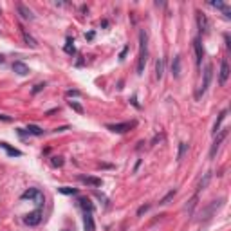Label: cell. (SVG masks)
Here are the masks:
<instances>
[{"label":"cell","instance_id":"obj_7","mask_svg":"<svg viewBox=\"0 0 231 231\" xmlns=\"http://www.w3.org/2000/svg\"><path fill=\"white\" fill-rule=\"evenodd\" d=\"M229 63H228V60L226 58H222V62H220V72H218V83L220 85H226L228 83V78H229Z\"/></svg>","mask_w":231,"mask_h":231},{"label":"cell","instance_id":"obj_10","mask_svg":"<svg viewBox=\"0 0 231 231\" xmlns=\"http://www.w3.org/2000/svg\"><path fill=\"white\" fill-rule=\"evenodd\" d=\"M80 181H82L83 184H87V186H94V188H98V186H101L103 184V181L99 179V177H90V175H80L78 177Z\"/></svg>","mask_w":231,"mask_h":231},{"label":"cell","instance_id":"obj_33","mask_svg":"<svg viewBox=\"0 0 231 231\" xmlns=\"http://www.w3.org/2000/svg\"><path fill=\"white\" fill-rule=\"evenodd\" d=\"M43 89H45V83H36L34 89H33V94H38L40 90H43Z\"/></svg>","mask_w":231,"mask_h":231},{"label":"cell","instance_id":"obj_40","mask_svg":"<svg viewBox=\"0 0 231 231\" xmlns=\"http://www.w3.org/2000/svg\"><path fill=\"white\" fill-rule=\"evenodd\" d=\"M54 112H58V109H53V110H49V112H45V116H53Z\"/></svg>","mask_w":231,"mask_h":231},{"label":"cell","instance_id":"obj_2","mask_svg":"<svg viewBox=\"0 0 231 231\" xmlns=\"http://www.w3.org/2000/svg\"><path fill=\"white\" fill-rule=\"evenodd\" d=\"M224 201L226 199H218V201H213V202L209 204V206H206L202 211H201V217H199V222H206V220H209V218L213 217L215 213H217L218 209L224 206Z\"/></svg>","mask_w":231,"mask_h":231},{"label":"cell","instance_id":"obj_4","mask_svg":"<svg viewBox=\"0 0 231 231\" xmlns=\"http://www.w3.org/2000/svg\"><path fill=\"white\" fill-rule=\"evenodd\" d=\"M137 123L136 121H125V123H112V125H107V130L114 132V134H126L128 130H132Z\"/></svg>","mask_w":231,"mask_h":231},{"label":"cell","instance_id":"obj_25","mask_svg":"<svg viewBox=\"0 0 231 231\" xmlns=\"http://www.w3.org/2000/svg\"><path fill=\"white\" fill-rule=\"evenodd\" d=\"M197 201H199V193H195V195L191 197V201H190V202H188V204H186V208H184L188 215H191V213H193V208L197 206Z\"/></svg>","mask_w":231,"mask_h":231},{"label":"cell","instance_id":"obj_15","mask_svg":"<svg viewBox=\"0 0 231 231\" xmlns=\"http://www.w3.org/2000/svg\"><path fill=\"white\" fill-rule=\"evenodd\" d=\"M20 33H22V36H24V42L27 43V45L31 47V49H36V47H38V42L34 40V38H33V36L29 34L27 31L24 29V26H20Z\"/></svg>","mask_w":231,"mask_h":231},{"label":"cell","instance_id":"obj_42","mask_svg":"<svg viewBox=\"0 0 231 231\" xmlns=\"http://www.w3.org/2000/svg\"><path fill=\"white\" fill-rule=\"evenodd\" d=\"M4 62H6V58H4V56L0 54V63H4Z\"/></svg>","mask_w":231,"mask_h":231},{"label":"cell","instance_id":"obj_36","mask_svg":"<svg viewBox=\"0 0 231 231\" xmlns=\"http://www.w3.org/2000/svg\"><path fill=\"white\" fill-rule=\"evenodd\" d=\"M94 36H96V33H94V31H89V33H85V38H87L89 42H92V40H94Z\"/></svg>","mask_w":231,"mask_h":231},{"label":"cell","instance_id":"obj_37","mask_svg":"<svg viewBox=\"0 0 231 231\" xmlns=\"http://www.w3.org/2000/svg\"><path fill=\"white\" fill-rule=\"evenodd\" d=\"M0 121L9 123V121H13V117H11V116H6V114H0Z\"/></svg>","mask_w":231,"mask_h":231},{"label":"cell","instance_id":"obj_14","mask_svg":"<svg viewBox=\"0 0 231 231\" xmlns=\"http://www.w3.org/2000/svg\"><path fill=\"white\" fill-rule=\"evenodd\" d=\"M78 206L83 209V213H87V211L92 213V211H94V204L90 202L87 197H80V199H78Z\"/></svg>","mask_w":231,"mask_h":231},{"label":"cell","instance_id":"obj_23","mask_svg":"<svg viewBox=\"0 0 231 231\" xmlns=\"http://www.w3.org/2000/svg\"><path fill=\"white\" fill-rule=\"evenodd\" d=\"M63 51H65V53H67V54H76V47H74V40H72V38H70V36H69L67 40H65V45H63Z\"/></svg>","mask_w":231,"mask_h":231},{"label":"cell","instance_id":"obj_27","mask_svg":"<svg viewBox=\"0 0 231 231\" xmlns=\"http://www.w3.org/2000/svg\"><path fill=\"white\" fill-rule=\"evenodd\" d=\"M188 152V143H179V152H177V161H182L184 153Z\"/></svg>","mask_w":231,"mask_h":231},{"label":"cell","instance_id":"obj_17","mask_svg":"<svg viewBox=\"0 0 231 231\" xmlns=\"http://www.w3.org/2000/svg\"><path fill=\"white\" fill-rule=\"evenodd\" d=\"M0 148L6 150L9 157H22V152H20V150H16V148H13V146H11V145H7L6 141H0Z\"/></svg>","mask_w":231,"mask_h":231},{"label":"cell","instance_id":"obj_5","mask_svg":"<svg viewBox=\"0 0 231 231\" xmlns=\"http://www.w3.org/2000/svg\"><path fill=\"white\" fill-rule=\"evenodd\" d=\"M211 76H213V65H211V63H208L206 69H204L202 85H201V87H199V90H197V98H201L202 94H206V90H208V87H209V83H211Z\"/></svg>","mask_w":231,"mask_h":231},{"label":"cell","instance_id":"obj_20","mask_svg":"<svg viewBox=\"0 0 231 231\" xmlns=\"http://www.w3.org/2000/svg\"><path fill=\"white\" fill-rule=\"evenodd\" d=\"M163 76H164V60L159 58L157 63H155V78H157V80H163Z\"/></svg>","mask_w":231,"mask_h":231},{"label":"cell","instance_id":"obj_30","mask_svg":"<svg viewBox=\"0 0 231 231\" xmlns=\"http://www.w3.org/2000/svg\"><path fill=\"white\" fill-rule=\"evenodd\" d=\"M69 107L74 110V112H78V114H83L85 110H83V107L80 105V103H76V101H69Z\"/></svg>","mask_w":231,"mask_h":231},{"label":"cell","instance_id":"obj_16","mask_svg":"<svg viewBox=\"0 0 231 231\" xmlns=\"http://www.w3.org/2000/svg\"><path fill=\"white\" fill-rule=\"evenodd\" d=\"M211 175H213V172H206V173L201 177V181H199V184H197V193H201L204 188H208V184H209V181H211Z\"/></svg>","mask_w":231,"mask_h":231},{"label":"cell","instance_id":"obj_1","mask_svg":"<svg viewBox=\"0 0 231 231\" xmlns=\"http://www.w3.org/2000/svg\"><path fill=\"white\" fill-rule=\"evenodd\" d=\"M148 62V34L145 29L139 31V58H137V74L143 76Z\"/></svg>","mask_w":231,"mask_h":231},{"label":"cell","instance_id":"obj_18","mask_svg":"<svg viewBox=\"0 0 231 231\" xmlns=\"http://www.w3.org/2000/svg\"><path fill=\"white\" fill-rule=\"evenodd\" d=\"M13 70L18 74V76H27L29 74V67L24 63V62H14L13 63Z\"/></svg>","mask_w":231,"mask_h":231},{"label":"cell","instance_id":"obj_19","mask_svg":"<svg viewBox=\"0 0 231 231\" xmlns=\"http://www.w3.org/2000/svg\"><path fill=\"white\" fill-rule=\"evenodd\" d=\"M38 193H40L38 188H29V190H26L22 195H20V199H22V201H27V199L29 201H34V197H36Z\"/></svg>","mask_w":231,"mask_h":231},{"label":"cell","instance_id":"obj_11","mask_svg":"<svg viewBox=\"0 0 231 231\" xmlns=\"http://www.w3.org/2000/svg\"><path fill=\"white\" fill-rule=\"evenodd\" d=\"M193 51H195V60H197V65L202 63V58H204V51H202V43H201V38H195L193 40Z\"/></svg>","mask_w":231,"mask_h":231},{"label":"cell","instance_id":"obj_32","mask_svg":"<svg viewBox=\"0 0 231 231\" xmlns=\"http://www.w3.org/2000/svg\"><path fill=\"white\" fill-rule=\"evenodd\" d=\"M80 94H82V92H80V90H76V89H70V90H67V92H65V96H67V98H78Z\"/></svg>","mask_w":231,"mask_h":231},{"label":"cell","instance_id":"obj_9","mask_svg":"<svg viewBox=\"0 0 231 231\" xmlns=\"http://www.w3.org/2000/svg\"><path fill=\"white\" fill-rule=\"evenodd\" d=\"M16 11H18V14H20L24 20H34V14H33V11L29 9L26 4H22V2H18V4H16Z\"/></svg>","mask_w":231,"mask_h":231},{"label":"cell","instance_id":"obj_21","mask_svg":"<svg viewBox=\"0 0 231 231\" xmlns=\"http://www.w3.org/2000/svg\"><path fill=\"white\" fill-rule=\"evenodd\" d=\"M26 130H27L29 136H43V128H40L38 125H33V123H29Z\"/></svg>","mask_w":231,"mask_h":231},{"label":"cell","instance_id":"obj_28","mask_svg":"<svg viewBox=\"0 0 231 231\" xmlns=\"http://www.w3.org/2000/svg\"><path fill=\"white\" fill-rule=\"evenodd\" d=\"M58 191L63 193V195H78L76 188H69V186H62V188H58Z\"/></svg>","mask_w":231,"mask_h":231},{"label":"cell","instance_id":"obj_26","mask_svg":"<svg viewBox=\"0 0 231 231\" xmlns=\"http://www.w3.org/2000/svg\"><path fill=\"white\" fill-rule=\"evenodd\" d=\"M49 163H51V166H53V168H62L65 161H63V157H60V155H54V157H51V159H49Z\"/></svg>","mask_w":231,"mask_h":231},{"label":"cell","instance_id":"obj_12","mask_svg":"<svg viewBox=\"0 0 231 231\" xmlns=\"http://www.w3.org/2000/svg\"><path fill=\"white\" fill-rule=\"evenodd\" d=\"M181 63H182V58L181 54H175L173 56V60H172V74H173V78H181Z\"/></svg>","mask_w":231,"mask_h":231},{"label":"cell","instance_id":"obj_6","mask_svg":"<svg viewBox=\"0 0 231 231\" xmlns=\"http://www.w3.org/2000/svg\"><path fill=\"white\" fill-rule=\"evenodd\" d=\"M42 220H43V211H42L40 208H36L34 211H31V213H27V215L24 217V224H27V226H31V228H34V226L42 224Z\"/></svg>","mask_w":231,"mask_h":231},{"label":"cell","instance_id":"obj_34","mask_svg":"<svg viewBox=\"0 0 231 231\" xmlns=\"http://www.w3.org/2000/svg\"><path fill=\"white\" fill-rule=\"evenodd\" d=\"M16 134L22 137V139H26V137H29V134H27V130H24V128H16Z\"/></svg>","mask_w":231,"mask_h":231},{"label":"cell","instance_id":"obj_24","mask_svg":"<svg viewBox=\"0 0 231 231\" xmlns=\"http://www.w3.org/2000/svg\"><path fill=\"white\" fill-rule=\"evenodd\" d=\"M175 195H177V190H175V188H173V190H170V191H168V193H166V195L163 197V199L159 201V206H166V204L170 202V201H172V199H173Z\"/></svg>","mask_w":231,"mask_h":231},{"label":"cell","instance_id":"obj_8","mask_svg":"<svg viewBox=\"0 0 231 231\" xmlns=\"http://www.w3.org/2000/svg\"><path fill=\"white\" fill-rule=\"evenodd\" d=\"M197 26H199V31L202 33V34H206L208 31H209V20H208V16L202 13V11H197Z\"/></svg>","mask_w":231,"mask_h":231},{"label":"cell","instance_id":"obj_31","mask_svg":"<svg viewBox=\"0 0 231 231\" xmlns=\"http://www.w3.org/2000/svg\"><path fill=\"white\" fill-rule=\"evenodd\" d=\"M148 209H150V204H143V206H139V209H137V217H143Z\"/></svg>","mask_w":231,"mask_h":231},{"label":"cell","instance_id":"obj_22","mask_svg":"<svg viewBox=\"0 0 231 231\" xmlns=\"http://www.w3.org/2000/svg\"><path fill=\"white\" fill-rule=\"evenodd\" d=\"M226 116H228V110H222V112L218 114L217 121H215V125H213V136H215V134H217L218 130H220V125H222V121L226 119Z\"/></svg>","mask_w":231,"mask_h":231},{"label":"cell","instance_id":"obj_13","mask_svg":"<svg viewBox=\"0 0 231 231\" xmlns=\"http://www.w3.org/2000/svg\"><path fill=\"white\" fill-rule=\"evenodd\" d=\"M83 229L85 231H96V224H94V217L92 213H83Z\"/></svg>","mask_w":231,"mask_h":231},{"label":"cell","instance_id":"obj_35","mask_svg":"<svg viewBox=\"0 0 231 231\" xmlns=\"http://www.w3.org/2000/svg\"><path fill=\"white\" fill-rule=\"evenodd\" d=\"M128 49H130L128 45H125V47L121 49V53H119V60H125V56H126V53H128Z\"/></svg>","mask_w":231,"mask_h":231},{"label":"cell","instance_id":"obj_38","mask_svg":"<svg viewBox=\"0 0 231 231\" xmlns=\"http://www.w3.org/2000/svg\"><path fill=\"white\" fill-rule=\"evenodd\" d=\"M130 103H132V105H134L136 109H141V105L137 103V98H136V96H132V99H130Z\"/></svg>","mask_w":231,"mask_h":231},{"label":"cell","instance_id":"obj_39","mask_svg":"<svg viewBox=\"0 0 231 231\" xmlns=\"http://www.w3.org/2000/svg\"><path fill=\"white\" fill-rule=\"evenodd\" d=\"M65 130H69V126H60V128H56V132H65Z\"/></svg>","mask_w":231,"mask_h":231},{"label":"cell","instance_id":"obj_3","mask_svg":"<svg viewBox=\"0 0 231 231\" xmlns=\"http://www.w3.org/2000/svg\"><path fill=\"white\" fill-rule=\"evenodd\" d=\"M228 134H229V128H220L217 134H215V141H213V145H211V148H209V159H213V157L217 155L218 148H220L222 141L228 137Z\"/></svg>","mask_w":231,"mask_h":231},{"label":"cell","instance_id":"obj_29","mask_svg":"<svg viewBox=\"0 0 231 231\" xmlns=\"http://www.w3.org/2000/svg\"><path fill=\"white\" fill-rule=\"evenodd\" d=\"M209 6H211V7H217V9H220L222 13H224L226 9H229V7H228L224 2H220V0H217V2H209Z\"/></svg>","mask_w":231,"mask_h":231},{"label":"cell","instance_id":"obj_41","mask_svg":"<svg viewBox=\"0 0 231 231\" xmlns=\"http://www.w3.org/2000/svg\"><path fill=\"white\" fill-rule=\"evenodd\" d=\"M224 38H226V45H228V47H229L231 43H229V34H226V36H224Z\"/></svg>","mask_w":231,"mask_h":231}]
</instances>
